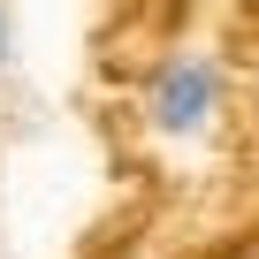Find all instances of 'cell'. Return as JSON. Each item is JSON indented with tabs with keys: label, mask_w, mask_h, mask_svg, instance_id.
I'll return each instance as SVG.
<instances>
[{
	"label": "cell",
	"mask_w": 259,
	"mask_h": 259,
	"mask_svg": "<svg viewBox=\"0 0 259 259\" xmlns=\"http://www.w3.org/2000/svg\"><path fill=\"white\" fill-rule=\"evenodd\" d=\"M8 54H16V23H8V8H0V69H8Z\"/></svg>",
	"instance_id": "7a4b0ae2"
},
{
	"label": "cell",
	"mask_w": 259,
	"mask_h": 259,
	"mask_svg": "<svg viewBox=\"0 0 259 259\" xmlns=\"http://www.w3.org/2000/svg\"><path fill=\"white\" fill-rule=\"evenodd\" d=\"M221 107H229V76L198 46L168 54L153 69V84H145V122H153V138H168V145H198L206 130L221 122Z\"/></svg>",
	"instance_id": "6da1fadb"
}]
</instances>
